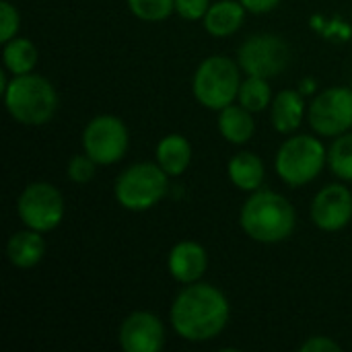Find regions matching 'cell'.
Returning <instances> with one entry per match:
<instances>
[{
	"label": "cell",
	"instance_id": "obj_6",
	"mask_svg": "<svg viewBox=\"0 0 352 352\" xmlns=\"http://www.w3.org/2000/svg\"><path fill=\"white\" fill-rule=\"evenodd\" d=\"M167 188L169 175L161 169L159 163H136L118 175L113 194L122 208L144 212L165 198Z\"/></svg>",
	"mask_w": 352,
	"mask_h": 352
},
{
	"label": "cell",
	"instance_id": "obj_11",
	"mask_svg": "<svg viewBox=\"0 0 352 352\" xmlns=\"http://www.w3.org/2000/svg\"><path fill=\"white\" fill-rule=\"evenodd\" d=\"M311 221L318 229L334 233L352 221V192L342 184L322 188L311 202Z\"/></svg>",
	"mask_w": 352,
	"mask_h": 352
},
{
	"label": "cell",
	"instance_id": "obj_7",
	"mask_svg": "<svg viewBox=\"0 0 352 352\" xmlns=\"http://www.w3.org/2000/svg\"><path fill=\"white\" fill-rule=\"evenodd\" d=\"M16 212L25 227L39 233L54 231L66 212L64 196L56 186L47 182H33L21 192Z\"/></svg>",
	"mask_w": 352,
	"mask_h": 352
},
{
	"label": "cell",
	"instance_id": "obj_2",
	"mask_svg": "<svg viewBox=\"0 0 352 352\" xmlns=\"http://www.w3.org/2000/svg\"><path fill=\"white\" fill-rule=\"evenodd\" d=\"M239 225L258 243H280L293 235L297 214L285 196L272 190H256L241 206Z\"/></svg>",
	"mask_w": 352,
	"mask_h": 352
},
{
	"label": "cell",
	"instance_id": "obj_25",
	"mask_svg": "<svg viewBox=\"0 0 352 352\" xmlns=\"http://www.w3.org/2000/svg\"><path fill=\"white\" fill-rule=\"evenodd\" d=\"M21 27V14L16 6L8 0L0 2V41L6 43L12 37H16V31Z\"/></svg>",
	"mask_w": 352,
	"mask_h": 352
},
{
	"label": "cell",
	"instance_id": "obj_12",
	"mask_svg": "<svg viewBox=\"0 0 352 352\" xmlns=\"http://www.w3.org/2000/svg\"><path fill=\"white\" fill-rule=\"evenodd\" d=\"M120 344L126 352H159L165 346V326L151 311H134L120 326Z\"/></svg>",
	"mask_w": 352,
	"mask_h": 352
},
{
	"label": "cell",
	"instance_id": "obj_19",
	"mask_svg": "<svg viewBox=\"0 0 352 352\" xmlns=\"http://www.w3.org/2000/svg\"><path fill=\"white\" fill-rule=\"evenodd\" d=\"M229 179L235 188H239L241 192H256L262 188L264 184V163L258 155L254 153H237L231 161H229Z\"/></svg>",
	"mask_w": 352,
	"mask_h": 352
},
{
	"label": "cell",
	"instance_id": "obj_16",
	"mask_svg": "<svg viewBox=\"0 0 352 352\" xmlns=\"http://www.w3.org/2000/svg\"><path fill=\"white\" fill-rule=\"evenodd\" d=\"M305 116V99L295 89H285L272 99V126L280 134H293Z\"/></svg>",
	"mask_w": 352,
	"mask_h": 352
},
{
	"label": "cell",
	"instance_id": "obj_5",
	"mask_svg": "<svg viewBox=\"0 0 352 352\" xmlns=\"http://www.w3.org/2000/svg\"><path fill=\"white\" fill-rule=\"evenodd\" d=\"M326 163L328 151L324 142L309 134H301L280 144L274 159V169L287 186L301 188L314 182L324 171Z\"/></svg>",
	"mask_w": 352,
	"mask_h": 352
},
{
	"label": "cell",
	"instance_id": "obj_27",
	"mask_svg": "<svg viewBox=\"0 0 352 352\" xmlns=\"http://www.w3.org/2000/svg\"><path fill=\"white\" fill-rule=\"evenodd\" d=\"M301 351L303 352H338L340 351V344L338 342H334L332 338H328V336H314V338H309L307 342H303L301 344Z\"/></svg>",
	"mask_w": 352,
	"mask_h": 352
},
{
	"label": "cell",
	"instance_id": "obj_1",
	"mask_svg": "<svg viewBox=\"0 0 352 352\" xmlns=\"http://www.w3.org/2000/svg\"><path fill=\"white\" fill-rule=\"evenodd\" d=\"M169 318L179 338L208 342L227 328L231 305L221 289L206 283H192L175 297Z\"/></svg>",
	"mask_w": 352,
	"mask_h": 352
},
{
	"label": "cell",
	"instance_id": "obj_17",
	"mask_svg": "<svg viewBox=\"0 0 352 352\" xmlns=\"http://www.w3.org/2000/svg\"><path fill=\"white\" fill-rule=\"evenodd\" d=\"M157 163L169 177L182 175L192 163V144L182 134H167L157 144Z\"/></svg>",
	"mask_w": 352,
	"mask_h": 352
},
{
	"label": "cell",
	"instance_id": "obj_13",
	"mask_svg": "<svg viewBox=\"0 0 352 352\" xmlns=\"http://www.w3.org/2000/svg\"><path fill=\"white\" fill-rule=\"evenodd\" d=\"M167 268L173 280L182 285L198 283L208 268V254L196 241H179L169 252Z\"/></svg>",
	"mask_w": 352,
	"mask_h": 352
},
{
	"label": "cell",
	"instance_id": "obj_28",
	"mask_svg": "<svg viewBox=\"0 0 352 352\" xmlns=\"http://www.w3.org/2000/svg\"><path fill=\"white\" fill-rule=\"evenodd\" d=\"M239 2L245 6L248 12H254V14L270 12V10H274L280 4V0H239Z\"/></svg>",
	"mask_w": 352,
	"mask_h": 352
},
{
	"label": "cell",
	"instance_id": "obj_10",
	"mask_svg": "<svg viewBox=\"0 0 352 352\" xmlns=\"http://www.w3.org/2000/svg\"><path fill=\"white\" fill-rule=\"evenodd\" d=\"M309 126L320 136H340L352 128V89L332 87L322 91L307 109Z\"/></svg>",
	"mask_w": 352,
	"mask_h": 352
},
{
	"label": "cell",
	"instance_id": "obj_22",
	"mask_svg": "<svg viewBox=\"0 0 352 352\" xmlns=\"http://www.w3.org/2000/svg\"><path fill=\"white\" fill-rule=\"evenodd\" d=\"M328 165L332 173L344 182H352V134H340L328 153Z\"/></svg>",
	"mask_w": 352,
	"mask_h": 352
},
{
	"label": "cell",
	"instance_id": "obj_23",
	"mask_svg": "<svg viewBox=\"0 0 352 352\" xmlns=\"http://www.w3.org/2000/svg\"><path fill=\"white\" fill-rule=\"evenodd\" d=\"M126 2L134 16L148 23L165 21L171 12H175V0H126Z\"/></svg>",
	"mask_w": 352,
	"mask_h": 352
},
{
	"label": "cell",
	"instance_id": "obj_8",
	"mask_svg": "<svg viewBox=\"0 0 352 352\" xmlns=\"http://www.w3.org/2000/svg\"><path fill=\"white\" fill-rule=\"evenodd\" d=\"M237 62L248 76L272 78L287 70L291 62V50L283 37L272 33H258L241 43Z\"/></svg>",
	"mask_w": 352,
	"mask_h": 352
},
{
	"label": "cell",
	"instance_id": "obj_21",
	"mask_svg": "<svg viewBox=\"0 0 352 352\" xmlns=\"http://www.w3.org/2000/svg\"><path fill=\"white\" fill-rule=\"evenodd\" d=\"M239 103L250 109L252 113L266 109L268 105H272V91L268 85V78L262 76H248L245 80H241L239 93H237Z\"/></svg>",
	"mask_w": 352,
	"mask_h": 352
},
{
	"label": "cell",
	"instance_id": "obj_3",
	"mask_svg": "<svg viewBox=\"0 0 352 352\" xmlns=\"http://www.w3.org/2000/svg\"><path fill=\"white\" fill-rule=\"evenodd\" d=\"M10 118L23 126H43L58 109V93L54 85L39 74L12 76L2 91Z\"/></svg>",
	"mask_w": 352,
	"mask_h": 352
},
{
	"label": "cell",
	"instance_id": "obj_20",
	"mask_svg": "<svg viewBox=\"0 0 352 352\" xmlns=\"http://www.w3.org/2000/svg\"><path fill=\"white\" fill-rule=\"evenodd\" d=\"M2 62L6 72H10L12 76L29 74L37 64V47L25 37H12L4 43Z\"/></svg>",
	"mask_w": 352,
	"mask_h": 352
},
{
	"label": "cell",
	"instance_id": "obj_14",
	"mask_svg": "<svg viewBox=\"0 0 352 352\" xmlns=\"http://www.w3.org/2000/svg\"><path fill=\"white\" fill-rule=\"evenodd\" d=\"M6 256H8V262L19 270H29V268L37 266L45 256L43 233L33 231L29 227L25 231H16L8 239Z\"/></svg>",
	"mask_w": 352,
	"mask_h": 352
},
{
	"label": "cell",
	"instance_id": "obj_4",
	"mask_svg": "<svg viewBox=\"0 0 352 352\" xmlns=\"http://www.w3.org/2000/svg\"><path fill=\"white\" fill-rule=\"evenodd\" d=\"M241 87V66L227 56L202 60L192 78V93L206 109L221 111L237 99Z\"/></svg>",
	"mask_w": 352,
	"mask_h": 352
},
{
	"label": "cell",
	"instance_id": "obj_26",
	"mask_svg": "<svg viewBox=\"0 0 352 352\" xmlns=\"http://www.w3.org/2000/svg\"><path fill=\"white\" fill-rule=\"evenodd\" d=\"M210 8V0H175V12L186 21L204 19Z\"/></svg>",
	"mask_w": 352,
	"mask_h": 352
},
{
	"label": "cell",
	"instance_id": "obj_9",
	"mask_svg": "<svg viewBox=\"0 0 352 352\" xmlns=\"http://www.w3.org/2000/svg\"><path fill=\"white\" fill-rule=\"evenodd\" d=\"M128 146L130 132L116 116H95L82 130V148L99 165H113L122 161L128 153Z\"/></svg>",
	"mask_w": 352,
	"mask_h": 352
},
{
	"label": "cell",
	"instance_id": "obj_18",
	"mask_svg": "<svg viewBox=\"0 0 352 352\" xmlns=\"http://www.w3.org/2000/svg\"><path fill=\"white\" fill-rule=\"evenodd\" d=\"M219 132L231 144H245L256 132V122L252 111L245 109L241 103L239 105L231 103L223 107L219 113Z\"/></svg>",
	"mask_w": 352,
	"mask_h": 352
},
{
	"label": "cell",
	"instance_id": "obj_15",
	"mask_svg": "<svg viewBox=\"0 0 352 352\" xmlns=\"http://www.w3.org/2000/svg\"><path fill=\"white\" fill-rule=\"evenodd\" d=\"M245 6L239 0H219L210 4L204 21V29L212 37H229L239 31L245 19Z\"/></svg>",
	"mask_w": 352,
	"mask_h": 352
},
{
	"label": "cell",
	"instance_id": "obj_24",
	"mask_svg": "<svg viewBox=\"0 0 352 352\" xmlns=\"http://www.w3.org/2000/svg\"><path fill=\"white\" fill-rule=\"evenodd\" d=\"M97 165L99 163L93 157H89L87 153L85 155H74L68 161V177L74 184H89L97 173Z\"/></svg>",
	"mask_w": 352,
	"mask_h": 352
}]
</instances>
